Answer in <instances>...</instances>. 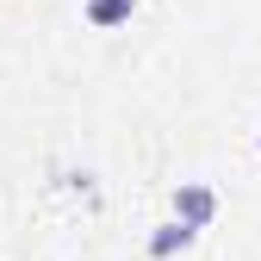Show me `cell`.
Here are the masks:
<instances>
[{"label":"cell","mask_w":261,"mask_h":261,"mask_svg":"<svg viewBox=\"0 0 261 261\" xmlns=\"http://www.w3.org/2000/svg\"><path fill=\"white\" fill-rule=\"evenodd\" d=\"M174 212H180V224H212V212H218V199H212V187H180L174 193Z\"/></svg>","instance_id":"1"},{"label":"cell","mask_w":261,"mask_h":261,"mask_svg":"<svg viewBox=\"0 0 261 261\" xmlns=\"http://www.w3.org/2000/svg\"><path fill=\"white\" fill-rule=\"evenodd\" d=\"M130 13H137V0H87V19L100 25V31H112V25H124Z\"/></svg>","instance_id":"2"},{"label":"cell","mask_w":261,"mask_h":261,"mask_svg":"<svg viewBox=\"0 0 261 261\" xmlns=\"http://www.w3.org/2000/svg\"><path fill=\"white\" fill-rule=\"evenodd\" d=\"M187 243H193V224H168V230H155V237H149L155 255H174V249H187Z\"/></svg>","instance_id":"3"}]
</instances>
